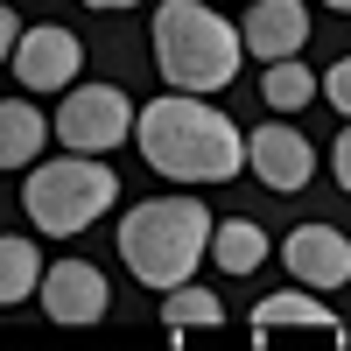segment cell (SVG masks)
<instances>
[{
  "mask_svg": "<svg viewBox=\"0 0 351 351\" xmlns=\"http://www.w3.org/2000/svg\"><path fill=\"white\" fill-rule=\"evenodd\" d=\"M14 43H21V21H14L8 0H0V56H14Z\"/></svg>",
  "mask_w": 351,
  "mask_h": 351,
  "instance_id": "ac0fdd59",
  "label": "cell"
},
{
  "mask_svg": "<svg viewBox=\"0 0 351 351\" xmlns=\"http://www.w3.org/2000/svg\"><path fill=\"white\" fill-rule=\"evenodd\" d=\"M316 92H324V99L344 112V120H351V56H337V64H330L324 77H316Z\"/></svg>",
  "mask_w": 351,
  "mask_h": 351,
  "instance_id": "e0dca14e",
  "label": "cell"
},
{
  "mask_svg": "<svg viewBox=\"0 0 351 351\" xmlns=\"http://www.w3.org/2000/svg\"><path fill=\"white\" fill-rule=\"evenodd\" d=\"M112 197H120V176H112L99 155H56L43 169H28L21 211L36 218V232L71 239V232H84L99 211H112Z\"/></svg>",
  "mask_w": 351,
  "mask_h": 351,
  "instance_id": "277c9868",
  "label": "cell"
},
{
  "mask_svg": "<svg viewBox=\"0 0 351 351\" xmlns=\"http://www.w3.org/2000/svg\"><path fill=\"white\" fill-rule=\"evenodd\" d=\"M134 141L141 162L169 183H232L246 169V134L218 106H204V92L155 99L148 112H134Z\"/></svg>",
  "mask_w": 351,
  "mask_h": 351,
  "instance_id": "6da1fadb",
  "label": "cell"
},
{
  "mask_svg": "<svg viewBox=\"0 0 351 351\" xmlns=\"http://www.w3.org/2000/svg\"><path fill=\"white\" fill-rule=\"evenodd\" d=\"M239 28L204 0H162L155 8V71L169 92H225L239 77Z\"/></svg>",
  "mask_w": 351,
  "mask_h": 351,
  "instance_id": "7a4b0ae2",
  "label": "cell"
},
{
  "mask_svg": "<svg viewBox=\"0 0 351 351\" xmlns=\"http://www.w3.org/2000/svg\"><path fill=\"white\" fill-rule=\"evenodd\" d=\"M218 295L211 288H197V281H176V288H162V324L169 330H204V324H218Z\"/></svg>",
  "mask_w": 351,
  "mask_h": 351,
  "instance_id": "9a60e30c",
  "label": "cell"
},
{
  "mask_svg": "<svg viewBox=\"0 0 351 351\" xmlns=\"http://www.w3.org/2000/svg\"><path fill=\"white\" fill-rule=\"evenodd\" d=\"M281 260H288V274H295L302 288H316V295L351 281V239L337 225H295L288 246H281Z\"/></svg>",
  "mask_w": 351,
  "mask_h": 351,
  "instance_id": "ba28073f",
  "label": "cell"
},
{
  "mask_svg": "<svg viewBox=\"0 0 351 351\" xmlns=\"http://www.w3.org/2000/svg\"><path fill=\"white\" fill-rule=\"evenodd\" d=\"M330 162H337V183H344V190H351V127H344V134H337V155H330Z\"/></svg>",
  "mask_w": 351,
  "mask_h": 351,
  "instance_id": "d6986e66",
  "label": "cell"
},
{
  "mask_svg": "<svg viewBox=\"0 0 351 351\" xmlns=\"http://www.w3.org/2000/svg\"><path fill=\"white\" fill-rule=\"evenodd\" d=\"M239 43L253 56H267V64H281V56H295L309 43V8H302V0H246Z\"/></svg>",
  "mask_w": 351,
  "mask_h": 351,
  "instance_id": "30bf717a",
  "label": "cell"
},
{
  "mask_svg": "<svg viewBox=\"0 0 351 351\" xmlns=\"http://www.w3.org/2000/svg\"><path fill=\"white\" fill-rule=\"evenodd\" d=\"M36 295H43V316L49 324H99L106 316V302H112V288H106V274L92 267V260H56V267H43V281H36Z\"/></svg>",
  "mask_w": 351,
  "mask_h": 351,
  "instance_id": "52a82bcc",
  "label": "cell"
},
{
  "mask_svg": "<svg viewBox=\"0 0 351 351\" xmlns=\"http://www.w3.org/2000/svg\"><path fill=\"white\" fill-rule=\"evenodd\" d=\"M84 8H106L112 14V8H141V0H84Z\"/></svg>",
  "mask_w": 351,
  "mask_h": 351,
  "instance_id": "ffe728a7",
  "label": "cell"
},
{
  "mask_svg": "<svg viewBox=\"0 0 351 351\" xmlns=\"http://www.w3.org/2000/svg\"><path fill=\"white\" fill-rule=\"evenodd\" d=\"M204 253H211V211L197 197H148L120 218V260L148 288L190 281Z\"/></svg>",
  "mask_w": 351,
  "mask_h": 351,
  "instance_id": "3957f363",
  "label": "cell"
},
{
  "mask_svg": "<svg viewBox=\"0 0 351 351\" xmlns=\"http://www.w3.org/2000/svg\"><path fill=\"white\" fill-rule=\"evenodd\" d=\"M36 281H43V253L28 246V239H0V309L28 302Z\"/></svg>",
  "mask_w": 351,
  "mask_h": 351,
  "instance_id": "5bb4252c",
  "label": "cell"
},
{
  "mask_svg": "<svg viewBox=\"0 0 351 351\" xmlns=\"http://www.w3.org/2000/svg\"><path fill=\"white\" fill-rule=\"evenodd\" d=\"M267 330H337V316L316 302V288H288V295H267V302H253V337H267Z\"/></svg>",
  "mask_w": 351,
  "mask_h": 351,
  "instance_id": "8fae6325",
  "label": "cell"
},
{
  "mask_svg": "<svg viewBox=\"0 0 351 351\" xmlns=\"http://www.w3.org/2000/svg\"><path fill=\"white\" fill-rule=\"evenodd\" d=\"M14 77L28 84V92H71L77 71H84V43L71 36V28H21V43H14Z\"/></svg>",
  "mask_w": 351,
  "mask_h": 351,
  "instance_id": "8992f818",
  "label": "cell"
},
{
  "mask_svg": "<svg viewBox=\"0 0 351 351\" xmlns=\"http://www.w3.org/2000/svg\"><path fill=\"white\" fill-rule=\"evenodd\" d=\"M324 8H337V14H351V0H324Z\"/></svg>",
  "mask_w": 351,
  "mask_h": 351,
  "instance_id": "44dd1931",
  "label": "cell"
},
{
  "mask_svg": "<svg viewBox=\"0 0 351 351\" xmlns=\"http://www.w3.org/2000/svg\"><path fill=\"white\" fill-rule=\"evenodd\" d=\"M211 260L225 274H253L260 260H267V232L246 225V218H232V225H211Z\"/></svg>",
  "mask_w": 351,
  "mask_h": 351,
  "instance_id": "4fadbf2b",
  "label": "cell"
},
{
  "mask_svg": "<svg viewBox=\"0 0 351 351\" xmlns=\"http://www.w3.org/2000/svg\"><path fill=\"white\" fill-rule=\"evenodd\" d=\"M49 141V120L28 99H0V169H28Z\"/></svg>",
  "mask_w": 351,
  "mask_h": 351,
  "instance_id": "7c38bea8",
  "label": "cell"
},
{
  "mask_svg": "<svg viewBox=\"0 0 351 351\" xmlns=\"http://www.w3.org/2000/svg\"><path fill=\"white\" fill-rule=\"evenodd\" d=\"M127 134H134V106L120 84H71L56 106V141L71 155H112Z\"/></svg>",
  "mask_w": 351,
  "mask_h": 351,
  "instance_id": "5b68a950",
  "label": "cell"
},
{
  "mask_svg": "<svg viewBox=\"0 0 351 351\" xmlns=\"http://www.w3.org/2000/svg\"><path fill=\"white\" fill-rule=\"evenodd\" d=\"M260 99H267L274 112H302L316 99V77L295 64V56H281V64H267V77H260Z\"/></svg>",
  "mask_w": 351,
  "mask_h": 351,
  "instance_id": "2e32d148",
  "label": "cell"
},
{
  "mask_svg": "<svg viewBox=\"0 0 351 351\" xmlns=\"http://www.w3.org/2000/svg\"><path fill=\"white\" fill-rule=\"evenodd\" d=\"M246 169L260 176L267 190H302L309 176H316V148L295 134V127H260V134H246Z\"/></svg>",
  "mask_w": 351,
  "mask_h": 351,
  "instance_id": "9c48e42d",
  "label": "cell"
}]
</instances>
